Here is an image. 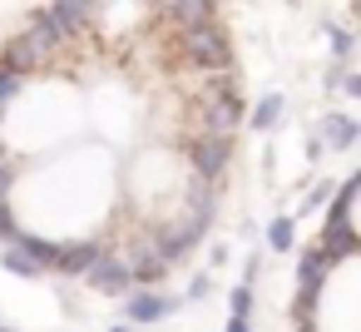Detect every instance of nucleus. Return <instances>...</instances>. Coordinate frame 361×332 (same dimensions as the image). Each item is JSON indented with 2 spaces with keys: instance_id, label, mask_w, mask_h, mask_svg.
Returning a JSON list of instances; mask_svg holds the SVG:
<instances>
[{
  "instance_id": "obj_1",
  "label": "nucleus",
  "mask_w": 361,
  "mask_h": 332,
  "mask_svg": "<svg viewBox=\"0 0 361 332\" xmlns=\"http://www.w3.org/2000/svg\"><path fill=\"white\" fill-rule=\"evenodd\" d=\"M173 50H178L183 65H193V70H203V75H233V40H228V30L218 25V16H213V20H198V25H188V30H178Z\"/></svg>"
},
{
  "instance_id": "obj_2",
  "label": "nucleus",
  "mask_w": 361,
  "mask_h": 332,
  "mask_svg": "<svg viewBox=\"0 0 361 332\" xmlns=\"http://www.w3.org/2000/svg\"><path fill=\"white\" fill-rule=\"evenodd\" d=\"M243 114H247V100L238 95L233 75H218V80H213V90H208V95H203V105H198L203 134H233V129L243 124Z\"/></svg>"
},
{
  "instance_id": "obj_3",
  "label": "nucleus",
  "mask_w": 361,
  "mask_h": 332,
  "mask_svg": "<svg viewBox=\"0 0 361 332\" xmlns=\"http://www.w3.org/2000/svg\"><path fill=\"white\" fill-rule=\"evenodd\" d=\"M178 307H183V297H169V292H159V287H129V292L119 297V312H124L129 327H159V322L173 317Z\"/></svg>"
},
{
  "instance_id": "obj_4",
  "label": "nucleus",
  "mask_w": 361,
  "mask_h": 332,
  "mask_svg": "<svg viewBox=\"0 0 361 332\" xmlns=\"http://www.w3.org/2000/svg\"><path fill=\"white\" fill-rule=\"evenodd\" d=\"M188 164H193L198 179L223 184V174L233 164V134H198V139H188Z\"/></svg>"
},
{
  "instance_id": "obj_5",
  "label": "nucleus",
  "mask_w": 361,
  "mask_h": 332,
  "mask_svg": "<svg viewBox=\"0 0 361 332\" xmlns=\"http://www.w3.org/2000/svg\"><path fill=\"white\" fill-rule=\"evenodd\" d=\"M85 283H90L94 292H104V297H124V292L134 287V278H129V268H124V253H109V248L85 268Z\"/></svg>"
},
{
  "instance_id": "obj_6",
  "label": "nucleus",
  "mask_w": 361,
  "mask_h": 332,
  "mask_svg": "<svg viewBox=\"0 0 361 332\" xmlns=\"http://www.w3.org/2000/svg\"><path fill=\"white\" fill-rule=\"evenodd\" d=\"M45 16H50L55 35L70 45V40H80V35L90 30V20H94V0H55Z\"/></svg>"
},
{
  "instance_id": "obj_7",
  "label": "nucleus",
  "mask_w": 361,
  "mask_h": 332,
  "mask_svg": "<svg viewBox=\"0 0 361 332\" xmlns=\"http://www.w3.org/2000/svg\"><path fill=\"white\" fill-rule=\"evenodd\" d=\"M124 268H129V278H134V287H154V283H164L169 278V263L159 258V248H154V238H144L129 258H124Z\"/></svg>"
},
{
  "instance_id": "obj_8",
  "label": "nucleus",
  "mask_w": 361,
  "mask_h": 332,
  "mask_svg": "<svg viewBox=\"0 0 361 332\" xmlns=\"http://www.w3.org/2000/svg\"><path fill=\"white\" fill-rule=\"evenodd\" d=\"M45 65V55H40V45L30 40V35H11L6 45H0V70H11L16 80H25L30 70H40Z\"/></svg>"
},
{
  "instance_id": "obj_9",
  "label": "nucleus",
  "mask_w": 361,
  "mask_h": 332,
  "mask_svg": "<svg viewBox=\"0 0 361 332\" xmlns=\"http://www.w3.org/2000/svg\"><path fill=\"white\" fill-rule=\"evenodd\" d=\"M356 139H361V124H356L351 114L326 109V114L317 119V144H322V149H351Z\"/></svg>"
},
{
  "instance_id": "obj_10",
  "label": "nucleus",
  "mask_w": 361,
  "mask_h": 332,
  "mask_svg": "<svg viewBox=\"0 0 361 332\" xmlns=\"http://www.w3.org/2000/svg\"><path fill=\"white\" fill-rule=\"evenodd\" d=\"M99 253H104V243H94V238L60 243V253H55V273H60V278H85V268H90Z\"/></svg>"
},
{
  "instance_id": "obj_11",
  "label": "nucleus",
  "mask_w": 361,
  "mask_h": 332,
  "mask_svg": "<svg viewBox=\"0 0 361 332\" xmlns=\"http://www.w3.org/2000/svg\"><path fill=\"white\" fill-rule=\"evenodd\" d=\"M154 11H159V20H169L173 30H188V25L218 16V11H213V0H159Z\"/></svg>"
},
{
  "instance_id": "obj_12",
  "label": "nucleus",
  "mask_w": 361,
  "mask_h": 332,
  "mask_svg": "<svg viewBox=\"0 0 361 332\" xmlns=\"http://www.w3.org/2000/svg\"><path fill=\"white\" fill-rule=\"evenodd\" d=\"M282 119H287V95H282V90H267V95L243 114V124H247L252 134H272Z\"/></svg>"
},
{
  "instance_id": "obj_13",
  "label": "nucleus",
  "mask_w": 361,
  "mask_h": 332,
  "mask_svg": "<svg viewBox=\"0 0 361 332\" xmlns=\"http://www.w3.org/2000/svg\"><path fill=\"white\" fill-rule=\"evenodd\" d=\"M11 248H20L40 273H55V253H60V243L55 238H40V233H30V228H20V238L11 243Z\"/></svg>"
},
{
  "instance_id": "obj_14",
  "label": "nucleus",
  "mask_w": 361,
  "mask_h": 332,
  "mask_svg": "<svg viewBox=\"0 0 361 332\" xmlns=\"http://www.w3.org/2000/svg\"><path fill=\"white\" fill-rule=\"evenodd\" d=\"M267 248H272V253H292V248H297V218L277 213V218L267 223Z\"/></svg>"
},
{
  "instance_id": "obj_15",
  "label": "nucleus",
  "mask_w": 361,
  "mask_h": 332,
  "mask_svg": "<svg viewBox=\"0 0 361 332\" xmlns=\"http://www.w3.org/2000/svg\"><path fill=\"white\" fill-rule=\"evenodd\" d=\"M0 268H6L11 278H25V283H30V278H45V273H40V268H35V263H30L20 248H11V243L0 248Z\"/></svg>"
},
{
  "instance_id": "obj_16",
  "label": "nucleus",
  "mask_w": 361,
  "mask_h": 332,
  "mask_svg": "<svg viewBox=\"0 0 361 332\" xmlns=\"http://www.w3.org/2000/svg\"><path fill=\"white\" fill-rule=\"evenodd\" d=\"M322 35H326V45H331V60H351L356 40H351V30H346V25H336V20H322Z\"/></svg>"
},
{
  "instance_id": "obj_17",
  "label": "nucleus",
  "mask_w": 361,
  "mask_h": 332,
  "mask_svg": "<svg viewBox=\"0 0 361 332\" xmlns=\"http://www.w3.org/2000/svg\"><path fill=\"white\" fill-rule=\"evenodd\" d=\"M252 307H257V292H252L247 283H238V287L228 292V317H247V322H252Z\"/></svg>"
},
{
  "instance_id": "obj_18",
  "label": "nucleus",
  "mask_w": 361,
  "mask_h": 332,
  "mask_svg": "<svg viewBox=\"0 0 361 332\" xmlns=\"http://www.w3.org/2000/svg\"><path fill=\"white\" fill-rule=\"evenodd\" d=\"M331 194H336V179H317V184L307 189V198H302V213H317V208H326V203H331Z\"/></svg>"
},
{
  "instance_id": "obj_19",
  "label": "nucleus",
  "mask_w": 361,
  "mask_h": 332,
  "mask_svg": "<svg viewBox=\"0 0 361 332\" xmlns=\"http://www.w3.org/2000/svg\"><path fill=\"white\" fill-rule=\"evenodd\" d=\"M213 287H218V283H213V273H193V278H188L183 302H208V297H213Z\"/></svg>"
},
{
  "instance_id": "obj_20",
  "label": "nucleus",
  "mask_w": 361,
  "mask_h": 332,
  "mask_svg": "<svg viewBox=\"0 0 361 332\" xmlns=\"http://www.w3.org/2000/svg\"><path fill=\"white\" fill-rule=\"evenodd\" d=\"M20 85H25V80H16L11 70H0V114H6V109L20 100Z\"/></svg>"
},
{
  "instance_id": "obj_21",
  "label": "nucleus",
  "mask_w": 361,
  "mask_h": 332,
  "mask_svg": "<svg viewBox=\"0 0 361 332\" xmlns=\"http://www.w3.org/2000/svg\"><path fill=\"white\" fill-rule=\"evenodd\" d=\"M20 238V223H16V213L11 208H0V248H6V243H16Z\"/></svg>"
},
{
  "instance_id": "obj_22",
  "label": "nucleus",
  "mask_w": 361,
  "mask_h": 332,
  "mask_svg": "<svg viewBox=\"0 0 361 332\" xmlns=\"http://www.w3.org/2000/svg\"><path fill=\"white\" fill-rule=\"evenodd\" d=\"M11 189H16V164H0V208L11 203Z\"/></svg>"
},
{
  "instance_id": "obj_23",
  "label": "nucleus",
  "mask_w": 361,
  "mask_h": 332,
  "mask_svg": "<svg viewBox=\"0 0 361 332\" xmlns=\"http://www.w3.org/2000/svg\"><path fill=\"white\" fill-rule=\"evenodd\" d=\"M208 263H213V268H223V263H233V248H228V243H213V253H208Z\"/></svg>"
},
{
  "instance_id": "obj_24",
  "label": "nucleus",
  "mask_w": 361,
  "mask_h": 332,
  "mask_svg": "<svg viewBox=\"0 0 361 332\" xmlns=\"http://www.w3.org/2000/svg\"><path fill=\"white\" fill-rule=\"evenodd\" d=\"M341 95H351V100H356V95H361V75H351V70H346V80H341Z\"/></svg>"
},
{
  "instance_id": "obj_25",
  "label": "nucleus",
  "mask_w": 361,
  "mask_h": 332,
  "mask_svg": "<svg viewBox=\"0 0 361 332\" xmlns=\"http://www.w3.org/2000/svg\"><path fill=\"white\" fill-rule=\"evenodd\" d=\"M257 268H262L257 258H247V263H243V283H247V287H252V278H257Z\"/></svg>"
},
{
  "instance_id": "obj_26",
  "label": "nucleus",
  "mask_w": 361,
  "mask_h": 332,
  "mask_svg": "<svg viewBox=\"0 0 361 332\" xmlns=\"http://www.w3.org/2000/svg\"><path fill=\"white\" fill-rule=\"evenodd\" d=\"M223 332H252V322H247V317H228V327H223Z\"/></svg>"
},
{
  "instance_id": "obj_27",
  "label": "nucleus",
  "mask_w": 361,
  "mask_h": 332,
  "mask_svg": "<svg viewBox=\"0 0 361 332\" xmlns=\"http://www.w3.org/2000/svg\"><path fill=\"white\" fill-rule=\"evenodd\" d=\"M0 164H11V144H6V134H0Z\"/></svg>"
},
{
  "instance_id": "obj_28",
  "label": "nucleus",
  "mask_w": 361,
  "mask_h": 332,
  "mask_svg": "<svg viewBox=\"0 0 361 332\" xmlns=\"http://www.w3.org/2000/svg\"><path fill=\"white\" fill-rule=\"evenodd\" d=\"M109 332H134V327H129V322H114V327H109Z\"/></svg>"
},
{
  "instance_id": "obj_29",
  "label": "nucleus",
  "mask_w": 361,
  "mask_h": 332,
  "mask_svg": "<svg viewBox=\"0 0 361 332\" xmlns=\"http://www.w3.org/2000/svg\"><path fill=\"white\" fill-rule=\"evenodd\" d=\"M0 332H20V327H11V322H0Z\"/></svg>"
},
{
  "instance_id": "obj_30",
  "label": "nucleus",
  "mask_w": 361,
  "mask_h": 332,
  "mask_svg": "<svg viewBox=\"0 0 361 332\" xmlns=\"http://www.w3.org/2000/svg\"><path fill=\"white\" fill-rule=\"evenodd\" d=\"M149 6H159V0H149Z\"/></svg>"
}]
</instances>
